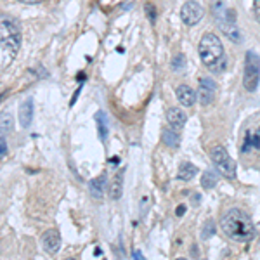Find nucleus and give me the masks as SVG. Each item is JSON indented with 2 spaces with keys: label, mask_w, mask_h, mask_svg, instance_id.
Listing matches in <instances>:
<instances>
[{
  "label": "nucleus",
  "mask_w": 260,
  "mask_h": 260,
  "mask_svg": "<svg viewBox=\"0 0 260 260\" xmlns=\"http://www.w3.org/2000/svg\"><path fill=\"white\" fill-rule=\"evenodd\" d=\"M220 228L224 234L238 243H248L255 238V228L250 217L240 208H231L220 219Z\"/></svg>",
  "instance_id": "1"
},
{
  "label": "nucleus",
  "mask_w": 260,
  "mask_h": 260,
  "mask_svg": "<svg viewBox=\"0 0 260 260\" xmlns=\"http://www.w3.org/2000/svg\"><path fill=\"white\" fill-rule=\"evenodd\" d=\"M21 47V31L18 24L2 18L0 23V68L6 70L14 61Z\"/></svg>",
  "instance_id": "2"
},
{
  "label": "nucleus",
  "mask_w": 260,
  "mask_h": 260,
  "mask_svg": "<svg viewBox=\"0 0 260 260\" xmlns=\"http://www.w3.org/2000/svg\"><path fill=\"white\" fill-rule=\"evenodd\" d=\"M198 52H200L201 62L210 71H213V73H222V71L228 68V59H225L222 42L219 37H215L213 33H207V35L201 39L198 45Z\"/></svg>",
  "instance_id": "3"
},
{
  "label": "nucleus",
  "mask_w": 260,
  "mask_h": 260,
  "mask_svg": "<svg viewBox=\"0 0 260 260\" xmlns=\"http://www.w3.org/2000/svg\"><path fill=\"white\" fill-rule=\"evenodd\" d=\"M213 16H215V21H217V24H219V28L222 30V33H224L229 40H233L234 44H240L241 33H240V30H238L236 23H234L233 11L224 6L222 0H217V2L213 4Z\"/></svg>",
  "instance_id": "4"
},
{
  "label": "nucleus",
  "mask_w": 260,
  "mask_h": 260,
  "mask_svg": "<svg viewBox=\"0 0 260 260\" xmlns=\"http://www.w3.org/2000/svg\"><path fill=\"white\" fill-rule=\"evenodd\" d=\"M212 161L215 165V169L219 170L220 175H224L225 179L233 180L236 177V163L233 161V158L229 156V153L225 151L224 146H213L210 151Z\"/></svg>",
  "instance_id": "5"
},
{
  "label": "nucleus",
  "mask_w": 260,
  "mask_h": 260,
  "mask_svg": "<svg viewBox=\"0 0 260 260\" xmlns=\"http://www.w3.org/2000/svg\"><path fill=\"white\" fill-rule=\"evenodd\" d=\"M258 68L260 62L255 52L246 54V64H245V77H243V87L248 92H253L258 85Z\"/></svg>",
  "instance_id": "6"
},
{
  "label": "nucleus",
  "mask_w": 260,
  "mask_h": 260,
  "mask_svg": "<svg viewBox=\"0 0 260 260\" xmlns=\"http://www.w3.org/2000/svg\"><path fill=\"white\" fill-rule=\"evenodd\" d=\"M203 18V7L194 0H189L182 6L180 9V19L187 24V26H194L196 23H200V19Z\"/></svg>",
  "instance_id": "7"
},
{
  "label": "nucleus",
  "mask_w": 260,
  "mask_h": 260,
  "mask_svg": "<svg viewBox=\"0 0 260 260\" xmlns=\"http://www.w3.org/2000/svg\"><path fill=\"white\" fill-rule=\"evenodd\" d=\"M215 92H217V85L212 78H201L198 87V99L203 106H208L215 99Z\"/></svg>",
  "instance_id": "8"
},
{
  "label": "nucleus",
  "mask_w": 260,
  "mask_h": 260,
  "mask_svg": "<svg viewBox=\"0 0 260 260\" xmlns=\"http://www.w3.org/2000/svg\"><path fill=\"white\" fill-rule=\"evenodd\" d=\"M42 246H44V251L49 255H54L57 253L61 246V234L59 231L56 229H49L42 234Z\"/></svg>",
  "instance_id": "9"
},
{
  "label": "nucleus",
  "mask_w": 260,
  "mask_h": 260,
  "mask_svg": "<svg viewBox=\"0 0 260 260\" xmlns=\"http://www.w3.org/2000/svg\"><path fill=\"white\" fill-rule=\"evenodd\" d=\"M186 113L182 110H179V108H170L169 111H167V121H169V125L172 128L175 130H180L186 125Z\"/></svg>",
  "instance_id": "10"
},
{
  "label": "nucleus",
  "mask_w": 260,
  "mask_h": 260,
  "mask_svg": "<svg viewBox=\"0 0 260 260\" xmlns=\"http://www.w3.org/2000/svg\"><path fill=\"white\" fill-rule=\"evenodd\" d=\"M177 99H179V103L182 104V106H192L194 104V101H196V92L191 89L189 85H179L177 87Z\"/></svg>",
  "instance_id": "11"
},
{
  "label": "nucleus",
  "mask_w": 260,
  "mask_h": 260,
  "mask_svg": "<svg viewBox=\"0 0 260 260\" xmlns=\"http://www.w3.org/2000/svg\"><path fill=\"white\" fill-rule=\"evenodd\" d=\"M33 120V101L28 99L19 106V123L21 127H30Z\"/></svg>",
  "instance_id": "12"
},
{
  "label": "nucleus",
  "mask_w": 260,
  "mask_h": 260,
  "mask_svg": "<svg viewBox=\"0 0 260 260\" xmlns=\"http://www.w3.org/2000/svg\"><path fill=\"white\" fill-rule=\"evenodd\" d=\"M104 186H106V174H101L99 177L92 179L89 182V191L94 198H103L104 196Z\"/></svg>",
  "instance_id": "13"
},
{
  "label": "nucleus",
  "mask_w": 260,
  "mask_h": 260,
  "mask_svg": "<svg viewBox=\"0 0 260 260\" xmlns=\"http://www.w3.org/2000/svg\"><path fill=\"white\" fill-rule=\"evenodd\" d=\"M248 149H260V128H257V132H246L241 153H246Z\"/></svg>",
  "instance_id": "14"
},
{
  "label": "nucleus",
  "mask_w": 260,
  "mask_h": 260,
  "mask_svg": "<svg viewBox=\"0 0 260 260\" xmlns=\"http://www.w3.org/2000/svg\"><path fill=\"white\" fill-rule=\"evenodd\" d=\"M161 141H163V144H165V146L175 149V148H179L180 137H179V134L175 132V128H172V130L170 128H163L161 130Z\"/></svg>",
  "instance_id": "15"
},
{
  "label": "nucleus",
  "mask_w": 260,
  "mask_h": 260,
  "mask_svg": "<svg viewBox=\"0 0 260 260\" xmlns=\"http://www.w3.org/2000/svg\"><path fill=\"white\" fill-rule=\"evenodd\" d=\"M196 174H198V169H196V167L192 165V163H189V161L180 163L179 174H177L180 180H191Z\"/></svg>",
  "instance_id": "16"
},
{
  "label": "nucleus",
  "mask_w": 260,
  "mask_h": 260,
  "mask_svg": "<svg viewBox=\"0 0 260 260\" xmlns=\"http://www.w3.org/2000/svg\"><path fill=\"white\" fill-rule=\"evenodd\" d=\"M95 123H98V130H99V139L106 141L108 137V127H106V116H104L103 111L95 113Z\"/></svg>",
  "instance_id": "17"
},
{
  "label": "nucleus",
  "mask_w": 260,
  "mask_h": 260,
  "mask_svg": "<svg viewBox=\"0 0 260 260\" xmlns=\"http://www.w3.org/2000/svg\"><path fill=\"white\" fill-rule=\"evenodd\" d=\"M215 184H217V175L213 172L208 170L201 175V187L203 189H212V187H215Z\"/></svg>",
  "instance_id": "18"
},
{
  "label": "nucleus",
  "mask_w": 260,
  "mask_h": 260,
  "mask_svg": "<svg viewBox=\"0 0 260 260\" xmlns=\"http://www.w3.org/2000/svg\"><path fill=\"white\" fill-rule=\"evenodd\" d=\"M110 198L111 200H120L121 198V175H116L110 187Z\"/></svg>",
  "instance_id": "19"
},
{
  "label": "nucleus",
  "mask_w": 260,
  "mask_h": 260,
  "mask_svg": "<svg viewBox=\"0 0 260 260\" xmlns=\"http://www.w3.org/2000/svg\"><path fill=\"white\" fill-rule=\"evenodd\" d=\"M12 127V118L7 113H2V136H6Z\"/></svg>",
  "instance_id": "20"
},
{
  "label": "nucleus",
  "mask_w": 260,
  "mask_h": 260,
  "mask_svg": "<svg viewBox=\"0 0 260 260\" xmlns=\"http://www.w3.org/2000/svg\"><path fill=\"white\" fill-rule=\"evenodd\" d=\"M213 233H215V228H213V222L208 220L207 224H205V228H203V233H201V240H208V238H210Z\"/></svg>",
  "instance_id": "21"
},
{
  "label": "nucleus",
  "mask_w": 260,
  "mask_h": 260,
  "mask_svg": "<svg viewBox=\"0 0 260 260\" xmlns=\"http://www.w3.org/2000/svg\"><path fill=\"white\" fill-rule=\"evenodd\" d=\"M172 68H174L175 71H180L184 68V56H175L174 57V61H172Z\"/></svg>",
  "instance_id": "22"
},
{
  "label": "nucleus",
  "mask_w": 260,
  "mask_h": 260,
  "mask_svg": "<svg viewBox=\"0 0 260 260\" xmlns=\"http://www.w3.org/2000/svg\"><path fill=\"white\" fill-rule=\"evenodd\" d=\"M253 12H255V18H257L258 24H260V0H253Z\"/></svg>",
  "instance_id": "23"
},
{
  "label": "nucleus",
  "mask_w": 260,
  "mask_h": 260,
  "mask_svg": "<svg viewBox=\"0 0 260 260\" xmlns=\"http://www.w3.org/2000/svg\"><path fill=\"white\" fill-rule=\"evenodd\" d=\"M0 146H2V149H0V156L6 158L7 154V144H6V136H2V139H0Z\"/></svg>",
  "instance_id": "24"
},
{
  "label": "nucleus",
  "mask_w": 260,
  "mask_h": 260,
  "mask_svg": "<svg viewBox=\"0 0 260 260\" xmlns=\"http://www.w3.org/2000/svg\"><path fill=\"white\" fill-rule=\"evenodd\" d=\"M146 11H148V14H149V19L154 21V7L153 6H146Z\"/></svg>",
  "instance_id": "25"
},
{
  "label": "nucleus",
  "mask_w": 260,
  "mask_h": 260,
  "mask_svg": "<svg viewBox=\"0 0 260 260\" xmlns=\"http://www.w3.org/2000/svg\"><path fill=\"white\" fill-rule=\"evenodd\" d=\"M19 2H23V4H40V2H44V0H19Z\"/></svg>",
  "instance_id": "26"
},
{
  "label": "nucleus",
  "mask_w": 260,
  "mask_h": 260,
  "mask_svg": "<svg viewBox=\"0 0 260 260\" xmlns=\"http://www.w3.org/2000/svg\"><path fill=\"white\" fill-rule=\"evenodd\" d=\"M184 210H186V208H184V207H179V208H177V215H182Z\"/></svg>",
  "instance_id": "27"
},
{
  "label": "nucleus",
  "mask_w": 260,
  "mask_h": 260,
  "mask_svg": "<svg viewBox=\"0 0 260 260\" xmlns=\"http://www.w3.org/2000/svg\"><path fill=\"white\" fill-rule=\"evenodd\" d=\"M134 257H136V258H142V255L139 253V251H134Z\"/></svg>",
  "instance_id": "28"
}]
</instances>
